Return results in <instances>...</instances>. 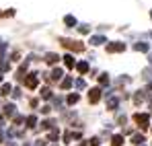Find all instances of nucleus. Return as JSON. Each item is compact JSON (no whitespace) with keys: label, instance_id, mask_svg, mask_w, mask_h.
<instances>
[{"label":"nucleus","instance_id":"7ed1b4c3","mask_svg":"<svg viewBox=\"0 0 152 146\" xmlns=\"http://www.w3.org/2000/svg\"><path fill=\"white\" fill-rule=\"evenodd\" d=\"M136 49H138V51H148V45H146V43H138Z\"/></svg>","mask_w":152,"mask_h":146},{"label":"nucleus","instance_id":"423d86ee","mask_svg":"<svg viewBox=\"0 0 152 146\" xmlns=\"http://www.w3.org/2000/svg\"><path fill=\"white\" fill-rule=\"evenodd\" d=\"M86 68H88V66H86V64H78V70H80V72H84V70H86Z\"/></svg>","mask_w":152,"mask_h":146},{"label":"nucleus","instance_id":"f03ea898","mask_svg":"<svg viewBox=\"0 0 152 146\" xmlns=\"http://www.w3.org/2000/svg\"><path fill=\"white\" fill-rule=\"evenodd\" d=\"M99 97H101V91H99V89H95V91H91V101H97Z\"/></svg>","mask_w":152,"mask_h":146},{"label":"nucleus","instance_id":"f257e3e1","mask_svg":"<svg viewBox=\"0 0 152 146\" xmlns=\"http://www.w3.org/2000/svg\"><path fill=\"white\" fill-rule=\"evenodd\" d=\"M134 120L140 123L142 128H148V115H146V113H138V115H136Z\"/></svg>","mask_w":152,"mask_h":146},{"label":"nucleus","instance_id":"20e7f679","mask_svg":"<svg viewBox=\"0 0 152 146\" xmlns=\"http://www.w3.org/2000/svg\"><path fill=\"white\" fill-rule=\"evenodd\" d=\"M113 146H121V136H115L113 138Z\"/></svg>","mask_w":152,"mask_h":146},{"label":"nucleus","instance_id":"39448f33","mask_svg":"<svg viewBox=\"0 0 152 146\" xmlns=\"http://www.w3.org/2000/svg\"><path fill=\"white\" fill-rule=\"evenodd\" d=\"M76 101H78V95H70L68 97V103H76Z\"/></svg>","mask_w":152,"mask_h":146}]
</instances>
